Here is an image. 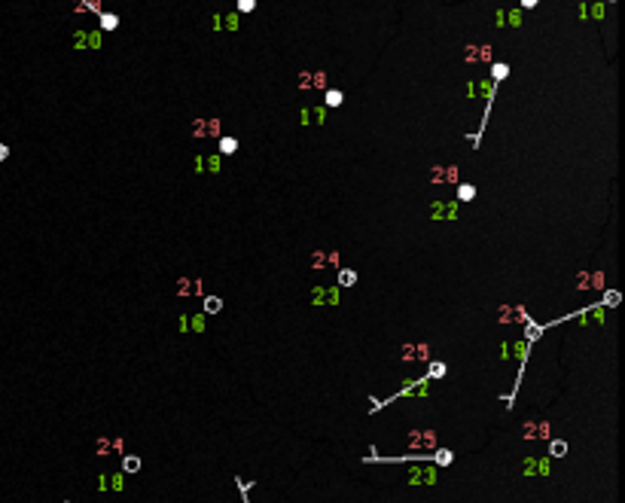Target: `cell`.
<instances>
[{
	"mask_svg": "<svg viewBox=\"0 0 625 503\" xmlns=\"http://www.w3.org/2000/svg\"><path fill=\"white\" fill-rule=\"evenodd\" d=\"M406 482L409 485H436V467L433 463H424V460H415L412 470L406 473Z\"/></svg>",
	"mask_w": 625,
	"mask_h": 503,
	"instance_id": "1",
	"label": "cell"
},
{
	"mask_svg": "<svg viewBox=\"0 0 625 503\" xmlns=\"http://www.w3.org/2000/svg\"><path fill=\"white\" fill-rule=\"evenodd\" d=\"M528 354H531V342H525V339H522V342H510V345L500 348V357H503V360H516V363H522V366L528 363Z\"/></svg>",
	"mask_w": 625,
	"mask_h": 503,
	"instance_id": "2",
	"label": "cell"
},
{
	"mask_svg": "<svg viewBox=\"0 0 625 503\" xmlns=\"http://www.w3.org/2000/svg\"><path fill=\"white\" fill-rule=\"evenodd\" d=\"M427 394H430V378H415V381H406L403 391H397L390 400H400V397H427Z\"/></svg>",
	"mask_w": 625,
	"mask_h": 503,
	"instance_id": "3",
	"label": "cell"
},
{
	"mask_svg": "<svg viewBox=\"0 0 625 503\" xmlns=\"http://www.w3.org/2000/svg\"><path fill=\"white\" fill-rule=\"evenodd\" d=\"M552 473V457H528L525 460V476H549Z\"/></svg>",
	"mask_w": 625,
	"mask_h": 503,
	"instance_id": "4",
	"label": "cell"
},
{
	"mask_svg": "<svg viewBox=\"0 0 625 503\" xmlns=\"http://www.w3.org/2000/svg\"><path fill=\"white\" fill-rule=\"evenodd\" d=\"M436 445V433L433 430H412L409 433V448H427L430 451Z\"/></svg>",
	"mask_w": 625,
	"mask_h": 503,
	"instance_id": "5",
	"label": "cell"
},
{
	"mask_svg": "<svg viewBox=\"0 0 625 503\" xmlns=\"http://www.w3.org/2000/svg\"><path fill=\"white\" fill-rule=\"evenodd\" d=\"M403 360H430V348H427V345H412V342H406V345H403Z\"/></svg>",
	"mask_w": 625,
	"mask_h": 503,
	"instance_id": "6",
	"label": "cell"
},
{
	"mask_svg": "<svg viewBox=\"0 0 625 503\" xmlns=\"http://www.w3.org/2000/svg\"><path fill=\"white\" fill-rule=\"evenodd\" d=\"M311 302H315V305H330L333 302L336 305L339 302V290H321L318 287V290H311Z\"/></svg>",
	"mask_w": 625,
	"mask_h": 503,
	"instance_id": "7",
	"label": "cell"
},
{
	"mask_svg": "<svg viewBox=\"0 0 625 503\" xmlns=\"http://www.w3.org/2000/svg\"><path fill=\"white\" fill-rule=\"evenodd\" d=\"M433 183H457V168H433Z\"/></svg>",
	"mask_w": 625,
	"mask_h": 503,
	"instance_id": "8",
	"label": "cell"
},
{
	"mask_svg": "<svg viewBox=\"0 0 625 503\" xmlns=\"http://www.w3.org/2000/svg\"><path fill=\"white\" fill-rule=\"evenodd\" d=\"M430 211H433V217H436V220H442V217L454 220V217H457V205H454V202H448V205H442V202H433V208H430Z\"/></svg>",
	"mask_w": 625,
	"mask_h": 503,
	"instance_id": "9",
	"label": "cell"
},
{
	"mask_svg": "<svg viewBox=\"0 0 625 503\" xmlns=\"http://www.w3.org/2000/svg\"><path fill=\"white\" fill-rule=\"evenodd\" d=\"M427 460H430V463H433V467H448V463L454 460V454H451L448 448H439V451H433V454H430V451H427Z\"/></svg>",
	"mask_w": 625,
	"mask_h": 503,
	"instance_id": "10",
	"label": "cell"
},
{
	"mask_svg": "<svg viewBox=\"0 0 625 503\" xmlns=\"http://www.w3.org/2000/svg\"><path fill=\"white\" fill-rule=\"evenodd\" d=\"M192 134H195V137H205V134L217 137V134H220V122H214V119H211V122H202V125L192 128Z\"/></svg>",
	"mask_w": 625,
	"mask_h": 503,
	"instance_id": "11",
	"label": "cell"
},
{
	"mask_svg": "<svg viewBox=\"0 0 625 503\" xmlns=\"http://www.w3.org/2000/svg\"><path fill=\"white\" fill-rule=\"evenodd\" d=\"M180 329H192V332H202L205 329V314H192V320H180Z\"/></svg>",
	"mask_w": 625,
	"mask_h": 503,
	"instance_id": "12",
	"label": "cell"
},
{
	"mask_svg": "<svg viewBox=\"0 0 625 503\" xmlns=\"http://www.w3.org/2000/svg\"><path fill=\"white\" fill-rule=\"evenodd\" d=\"M137 470H140V457L125 454V457H122V473H137Z\"/></svg>",
	"mask_w": 625,
	"mask_h": 503,
	"instance_id": "13",
	"label": "cell"
},
{
	"mask_svg": "<svg viewBox=\"0 0 625 503\" xmlns=\"http://www.w3.org/2000/svg\"><path fill=\"white\" fill-rule=\"evenodd\" d=\"M564 454H567V442L549 439V457H564Z\"/></svg>",
	"mask_w": 625,
	"mask_h": 503,
	"instance_id": "14",
	"label": "cell"
},
{
	"mask_svg": "<svg viewBox=\"0 0 625 503\" xmlns=\"http://www.w3.org/2000/svg\"><path fill=\"white\" fill-rule=\"evenodd\" d=\"M357 281V272H351V268H342L339 272V287H351Z\"/></svg>",
	"mask_w": 625,
	"mask_h": 503,
	"instance_id": "15",
	"label": "cell"
},
{
	"mask_svg": "<svg viewBox=\"0 0 625 503\" xmlns=\"http://www.w3.org/2000/svg\"><path fill=\"white\" fill-rule=\"evenodd\" d=\"M473 196H476V186H473V183H463V186H457V199H460V202H470Z\"/></svg>",
	"mask_w": 625,
	"mask_h": 503,
	"instance_id": "16",
	"label": "cell"
},
{
	"mask_svg": "<svg viewBox=\"0 0 625 503\" xmlns=\"http://www.w3.org/2000/svg\"><path fill=\"white\" fill-rule=\"evenodd\" d=\"M223 308V299H217V296H208L205 299V314H217Z\"/></svg>",
	"mask_w": 625,
	"mask_h": 503,
	"instance_id": "17",
	"label": "cell"
},
{
	"mask_svg": "<svg viewBox=\"0 0 625 503\" xmlns=\"http://www.w3.org/2000/svg\"><path fill=\"white\" fill-rule=\"evenodd\" d=\"M540 332H543V326H534L531 320L525 323V342H537V339H540Z\"/></svg>",
	"mask_w": 625,
	"mask_h": 503,
	"instance_id": "18",
	"label": "cell"
},
{
	"mask_svg": "<svg viewBox=\"0 0 625 503\" xmlns=\"http://www.w3.org/2000/svg\"><path fill=\"white\" fill-rule=\"evenodd\" d=\"M442 375H445V363L433 360V363H430V369H427V378H442Z\"/></svg>",
	"mask_w": 625,
	"mask_h": 503,
	"instance_id": "19",
	"label": "cell"
},
{
	"mask_svg": "<svg viewBox=\"0 0 625 503\" xmlns=\"http://www.w3.org/2000/svg\"><path fill=\"white\" fill-rule=\"evenodd\" d=\"M95 451L104 457V454H110L113 451V445H110V439H98V445H95Z\"/></svg>",
	"mask_w": 625,
	"mask_h": 503,
	"instance_id": "20",
	"label": "cell"
},
{
	"mask_svg": "<svg viewBox=\"0 0 625 503\" xmlns=\"http://www.w3.org/2000/svg\"><path fill=\"white\" fill-rule=\"evenodd\" d=\"M220 149H223V152H235V149H238V143L232 140V137H223V140H220Z\"/></svg>",
	"mask_w": 625,
	"mask_h": 503,
	"instance_id": "21",
	"label": "cell"
},
{
	"mask_svg": "<svg viewBox=\"0 0 625 503\" xmlns=\"http://www.w3.org/2000/svg\"><path fill=\"white\" fill-rule=\"evenodd\" d=\"M327 104L330 107H339L342 104V92H327Z\"/></svg>",
	"mask_w": 625,
	"mask_h": 503,
	"instance_id": "22",
	"label": "cell"
},
{
	"mask_svg": "<svg viewBox=\"0 0 625 503\" xmlns=\"http://www.w3.org/2000/svg\"><path fill=\"white\" fill-rule=\"evenodd\" d=\"M238 10H241V13H250V10H253V0H238Z\"/></svg>",
	"mask_w": 625,
	"mask_h": 503,
	"instance_id": "23",
	"label": "cell"
},
{
	"mask_svg": "<svg viewBox=\"0 0 625 503\" xmlns=\"http://www.w3.org/2000/svg\"><path fill=\"white\" fill-rule=\"evenodd\" d=\"M494 76H497V80H503V76H506V64H494Z\"/></svg>",
	"mask_w": 625,
	"mask_h": 503,
	"instance_id": "24",
	"label": "cell"
},
{
	"mask_svg": "<svg viewBox=\"0 0 625 503\" xmlns=\"http://www.w3.org/2000/svg\"><path fill=\"white\" fill-rule=\"evenodd\" d=\"M101 22H104V28H116V16H104Z\"/></svg>",
	"mask_w": 625,
	"mask_h": 503,
	"instance_id": "25",
	"label": "cell"
},
{
	"mask_svg": "<svg viewBox=\"0 0 625 503\" xmlns=\"http://www.w3.org/2000/svg\"><path fill=\"white\" fill-rule=\"evenodd\" d=\"M7 156H10V149H7L4 143H0V159H7Z\"/></svg>",
	"mask_w": 625,
	"mask_h": 503,
	"instance_id": "26",
	"label": "cell"
},
{
	"mask_svg": "<svg viewBox=\"0 0 625 503\" xmlns=\"http://www.w3.org/2000/svg\"><path fill=\"white\" fill-rule=\"evenodd\" d=\"M522 4H525V7H537V0H522Z\"/></svg>",
	"mask_w": 625,
	"mask_h": 503,
	"instance_id": "27",
	"label": "cell"
}]
</instances>
